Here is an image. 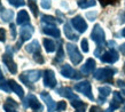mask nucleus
<instances>
[{
	"instance_id": "f257e3e1",
	"label": "nucleus",
	"mask_w": 125,
	"mask_h": 112,
	"mask_svg": "<svg viewBox=\"0 0 125 112\" xmlns=\"http://www.w3.org/2000/svg\"><path fill=\"white\" fill-rule=\"evenodd\" d=\"M42 77V71L39 70H29V71L23 72L22 75H20V80L28 86L30 89H33L34 87L32 85V82L38 81L39 78Z\"/></svg>"
},
{
	"instance_id": "f03ea898",
	"label": "nucleus",
	"mask_w": 125,
	"mask_h": 112,
	"mask_svg": "<svg viewBox=\"0 0 125 112\" xmlns=\"http://www.w3.org/2000/svg\"><path fill=\"white\" fill-rule=\"evenodd\" d=\"M114 73H115L114 69H111V67H102V69H98L93 73V77L96 80H100V81H111L113 77H114Z\"/></svg>"
},
{
	"instance_id": "7ed1b4c3",
	"label": "nucleus",
	"mask_w": 125,
	"mask_h": 112,
	"mask_svg": "<svg viewBox=\"0 0 125 112\" xmlns=\"http://www.w3.org/2000/svg\"><path fill=\"white\" fill-rule=\"evenodd\" d=\"M91 38H92V40L94 41L99 47H103L104 44H106V36H104V32H103L102 28L99 25V24H95L94 25L93 31H92V33H91Z\"/></svg>"
},
{
	"instance_id": "20e7f679",
	"label": "nucleus",
	"mask_w": 125,
	"mask_h": 112,
	"mask_svg": "<svg viewBox=\"0 0 125 112\" xmlns=\"http://www.w3.org/2000/svg\"><path fill=\"white\" fill-rule=\"evenodd\" d=\"M65 48H67V52H68L69 58H70V61H71L75 65H77V64H79L80 62H82L83 56H82V54L79 53V50H78L76 45H73V44H67V45H65Z\"/></svg>"
},
{
	"instance_id": "39448f33",
	"label": "nucleus",
	"mask_w": 125,
	"mask_h": 112,
	"mask_svg": "<svg viewBox=\"0 0 125 112\" xmlns=\"http://www.w3.org/2000/svg\"><path fill=\"white\" fill-rule=\"evenodd\" d=\"M75 90H77L78 93H82L83 95L90 98L91 101H94V96L92 94V87H91V84L88 81H82V82H78L75 85Z\"/></svg>"
},
{
	"instance_id": "423d86ee",
	"label": "nucleus",
	"mask_w": 125,
	"mask_h": 112,
	"mask_svg": "<svg viewBox=\"0 0 125 112\" xmlns=\"http://www.w3.org/2000/svg\"><path fill=\"white\" fill-rule=\"evenodd\" d=\"M2 62L7 66L8 71L10 72L11 75H16V72H17V65H16V63L13 60V55H11V52H10V49H9V47H7V53L4 54V56H2Z\"/></svg>"
},
{
	"instance_id": "0eeeda50",
	"label": "nucleus",
	"mask_w": 125,
	"mask_h": 112,
	"mask_svg": "<svg viewBox=\"0 0 125 112\" xmlns=\"http://www.w3.org/2000/svg\"><path fill=\"white\" fill-rule=\"evenodd\" d=\"M23 105L24 108H31L34 111H42V105L40 104L37 100V97L34 96L33 94H29L27 96V98L23 101Z\"/></svg>"
},
{
	"instance_id": "6e6552de",
	"label": "nucleus",
	"mask_w": 125,
	"mask_h": 112,
	"mask_svg": "<svg viewBox=\"0 0 125 112\" xmlns=\"http://www.w3.org/2000/svg\"><path fill=\"white\" fill-rule=\"evenodd\" d=\"M61 75L69 79H80L83 75H79V72L76 71L75 69H72L69 64H64L63 66L61 67Z\"/></svg>"
},
{
	"instance_id": "1a4fd4ad",
	"label": "nucleus",
	"mask_w": 125,
	"mask_h": 112,
	"mask_svg": "<svg viewBox=\"0 0 125 112\" xmlns=\"http://www.w3.org/2000/svg\"><path fill=\"white\" fill-rule=\"evenodd\" d=\"M44 85L47 88H55L57 85L56 78L54 75V71L52 70H45L44 71Z\"/></svg>"
},
{
	"instance_id": "9d476101",
	"label": "nucleus",
	"mask_w": 125,
	"mask_h": 112,
	"mask_svg": "<svg viewBox=\"0 0 125 112\" xmlns=\"http://www.w3.org/2000/svg\"><path fill=\"white\" fill-rule=\"evenodd\" d=\"M33 26L32 25H24L21 29V32H20V36H21V40L17 42V48H20V46H21V44H22L23 41H27L29 40L31 37H32V33H33Z\"/></svg>"
},
{
	"instance_id": "9b49d317",
	"label": "nucleus",
	"mask_w": 125,
	"mask_h": 112,
	"mask_svg": "<svg viewBox=\"0 0 125 112\" xmlns=\"http://www.w3.org/2000/svg\"><path fill=\"white\" fill-rule=\"evenodd\" d=\"M118 58H119V56H118L117 52H116L115 49H110L108 52L101 54V56H100V60L102 61V62H104V63H110V64L117 62Z\"/></svg>"
},
{
	"instance_id": "f8f14e48",
	"label": "nucleus",
	"mask_w": 125,
	"mask_h": 112,
	"mask_svg": "<svg viewBox=\"0 0 125 112\" xmlns=\"http://www.w3.org/2000/svg\"><path fill=\"white\" fill-rule=\"evenodd\" d=\"M71 24L79 33H84V32L87 30V23L85 22V19H84L82 16L73 17V19H71Z\"/></svg>"
},
{
	"instance_id": "ddd939ff",
	"label": "nucleus",
	"mask_w": 125,
	"mask_h": 112,
	"mask_svg": "<svg viewBox=\"0 0 125 112\" xmlns=\"http://www.w3.org/2000/svg\"><path fill=\"white\" fill-rule=\"evenodd\" d=\"M40 97L42 98V101L46 103L47 105V111L48 112H54L55 111V109H56V103L53 101V98L51 97L48 93H46V92H42L40 93Z\"/></svg>"
},
{
	"instance_id": "4468645a",
	"label": "nucleus",
	"mask_w": 125,
	"mask_h": 112,
	"mask_svg": "<svg viewBox=\"0 0 125 112\" xmlns=\"http://www.w3.org/2000/svg\"><path fill=\"white\" fill-rule=\"evenodd\" d=\"M95 65H96V64H95V61L93 60V58H88V60L86 61V63H85L83 66H82V69H80V72H82L84 75H91L92 72L94 71Z\"/></svg>"
},
{
	"instance_id": "2eb2a0df",
	"label": "nucleus",
	"mask_w": 125,
	"mask_h": 112,
	"mask_svg": "<svg viewBox=\"0 0 125 112\" xmlns=\"http://www.w3.org/2000/svg\"><path fill=\"white\" fill-rule=\"evenodd\" d=\"M111 93V88L108 86H102V87H99V98L98 102L100 104H103L106 102V98L110 95Z\"/></svg>"
},
{
	"instance_id": "dca6fc26",
	"label": "nucleus",
	"mask_w": 125,
	"mask_h": 112,
	"mask_svg": "<svg viewBox=\"0 0 125 112\" xmlns=\"http://www.w3.org/2000/svg\"><path fill=\"white\" fill-rule=\"evenodd\" d=\"M57 94L61 95V96H63V97H67V98L71 100V101H73V100H78V96H77L75 93H72L71 88H69V87H62V88H59V89H57Z\"/></svg>"
},
{
	"instance_id": "f3484780",
	"label": "nucleus",
	"mask_w": 125,
	"mask_h": 112,
	"mask_svg": "<svg viewBox=\"0 0 125 112\" xmlns=\"http://www.w3.org/2000/svg\"><path fill=\"white\" fill-rule=\"evenodd\" d=\"M42 32L47 36H51L53 38H60L61 32L60 30L57 29L56 26H52V25H46L42 28Z\"/></svg>"
},
{
	"instance_id": "a211bd4d",
	"label": "nucleus",
	"mask_w": 125,
	"mask_h": 112,
	"mask_svg": "<svg viewBox=\"0 0 125 112\" xmlns=\"http://www.w3.org/2000/svg\"><path fill=\"white\" fill-rule=\"evenodd\" d=\"M9 86H10V88H11V90L14 92V93L17 95V96L20 97V98H23V96H24V90H23V88L21 86H20L19 84L15 81V80H9Z\"/></svg>"
},
{
	"instance_id": "6ab92c4d",
	"label": "nucleus",
	"mask_w": 125,
	"mask_h": 112,
	"mask_svg": "<svg viewBox=\"0 0 125 112\" xmlns=\"http://www.w3.org/2000/svg\"><path fill=\"white\" fill-rule=\"evenodd\" d=\"M17 106H19V103H16L13 98L8 97L7 100H6V103L4 104V110L6 112H17L15 110Z\"/></svg>"
},
{
	"instance_id": "aec40b11",
	"label": "nucleus",
	"mask_w": 125,
	"mask_h": 112,
	"mask_svg": "<svg viewBox=\"0 0 125 112\" xmlns=\"http://www.w3.org/2000/svg\"><path fill=\"white\" fill-rule=\"evenodd\" d=\"M29 21H30V17L28 15V11L20 10V13L17 14V19H16L17 24H19V25H24V24L29 23Z\"/></svg>"
},
{
	"instance_id": "412c9836",
	"label": "nucleus",
	"mask_w": 125,
	"mask_h": 112,
	"mask_svg": "<svg viewBox=\"0 0 125 112\" xmlns=\"http://www.w3.org/2000/svg\"><path fill=\"white\" fill-rule=\"evenodd\" d=\"M64 34H65V37L68 38V39H70V40H75V41L78 40V36L72 31L71 26H70L69 23L64 24Z\"/></svg>"
},
{
	"instance_id": "4be33fe9",
	"label": "nucleus",
	"mask_w": 125,
	"mask_h": 112,
	"mask_svg": "<svg viewBox=\"0 0 125 112\" xmlns=\"http://www.w3.org/2000/svg\"><path fill=\"white\" fill-rule=\"evenodd\" d=\"M71 105L75 108V110H76L75 112H85V110H86V103L82 102L79 98L71 101Z\"/></svg>"
},
{
	"instance_id": "5701e85b",
	"label": "nucleus",
	"mask_w": 125,
	"mask_h": 112,
	"mask_svg": "<svg viewBox=\"0 0 125 112\" xmlns=\"http://www.w3.org/2000/svg\"><path fill=\"white\" fill-rule=\"evenodd\" d=\"M28 53H31V54H34V53L40 52V46H39V42L37 40H33L32 42H30L29 45L25 47Z\"/></svg>"
},
{
	"instance_id": "b1692460",
	"label": "nucleus",
	"mask_w": 125,
	"mask_h": 112,
	"mask_svg": "<svg viewBox=\"0 0 125 112\" xmlns=\"http://www.w3.org/2000/svg\"><path fill=\"white\" fill-rule=\"evenodd\" d=\"M44 47H45L47 53H53L56 49V46L54 44V41H52L51 39H44Z\"/></svg>"
},
{
	"instance_id": "393cba45",
	"label": "nucleus",
	"mask_w": 125,
	"mask_h": 112,
	"mask_svg": "<svg viewBox=\"0 0 125 112\" xmlns=\"http://www.w3.org/2000/svg\"><path fill=\"white\" fill-rule=\"evenodd\" d=\"M78 6L80 8H88L95 6V0H78Z\"/></svg>"
},
{
	"instance_id": "a878e982",
	"label": "nucleus",
	"mask_w": 125,
	"mask_h": 112,
	"mask_svg": "<svg viewBox=\"0 0 125 112\" xmlns=\"http://www.w3.org/2000/svg\"><path fill=\"white\" fill-rule=\"evenodd\" d=\"M42 23H46L47 25L55 26V24H56V19H54L53 16H49V15H42Z\"/></svg>"
},
{
	"instance_id": "bb28decb",
	"label": "nucleus",
	"mask_w": 125,
	"mask_h": 112,
	"mask_svg": "<svg viewBox=\"0 0 125 112\" xmlns=\"http://www.w3.org/2000/svg\"><path fill=\"white\" fill-rule=\"evenodd\" d=\"M13 16H14V13L13 10H4L1 13V19L4 22H9L13 19Z\"/></svg>"
},
{
	"instance_id": "cd10ccee",
	"label": "nucleus",
	"mask_w": 125,
	"mask_h": 112,
	"mask_svg": "<svg viewBox=\"0 0 125 112\" xmlns=\"http://www.w3.org/2000/svg\"><path fill=\"white\" fill-rule=\"evenodd\" d=\"M29 1V8L32 11L34 16H38V6H37V1L36 0H28Z\"/></svg>"
},
{
	"instance_id": "c85d7f7f",
	"label": "nucleus",
	"mask_w": 125,
	"mask_h": 112,
	"mask_svg": "<svg viewBox=\"0 0 125 112\" xmlns=\"http://www.w3.org/2000/svg\"><path fill=\"white\" fill-rule=\"evenodd\" d=\"M64 58V54H63V48H62V46H61V42H60V46H59V52L56 54V57H55V60H54V63H61L62 61Z\"/></svg>"
},
{
	"instance_id": "c756f323",
	"label": "nucleus",
	"mask_w": 125,
	"mask_h": 112,
	"mask_svg": "<svg viewBox=\"0 0 125 112\" xmlns=\"http://www.w3.org/2000/svg\"><path fill=\"white\" fill-rule=\"evenodd\" d=\"M0 89L1 90H5L6 93H10V86H9V82L4 80V79H0Z\"/></svg>"
},
{
	"instance_id": "7c9ffc66",
	"label": "nucleus",
	"mask_w": 125,
	"mask_h": 112,
	"mask_svg": "<svg viewBox=\"0 0 125 112\" xmlns=\"http://www.w3.org/2000/svg\"><path fill=\"white\" fill-rule=\"evenodd\" d=\"M113 100L114 101H116L117 103H119V104H122L123 102H124V97H123V95H122L119 92H114L113 93Z\"/></svg>"
},
{
	"instance_id": "2f4dec72",
	"label": "nucleus",
	"mask_w": 125,
	"mask_h": 112,
	"mask_svg": "<svg viewBox=\"0 0 125 112\" xmlns=\"http://www.w3.org/2000/svg\"><path fill=\"white\" fill-rule=\"evenodd\" d=\"M8 2L14 6V7H22L25 5V1L24 0H8Z\"/></svg>"
},
{
	"instance_id": "473e14b6",
	"label": "nucleus",
	"mask_w": 125,
	"mask_h": 112,
	"mask_svg": "<svg viewBox=\"0 0 125 112\" xmlns=\"http://www.w3.org/2000/svg\"><path fill=\"white\" fill-rule=\"evenodd\" d=\"M102 7H106L108 5H116L119 0H99Z\"/></svg>"
},
{
	"instance_id": "72a5a7b5",
	"label": "nucleus",
	"mask_w": 125,
	"mask_h": 112,
	"mask_svg": "<svg viewBox=\"0 0 125 112\" xmlns=\"http://www.w3.org/2000/svg\"><path fill=\"white\" fill-rule=\"evenodd\" d=\"M33 60L36 61L37 63H39V64L44 63V57H42V55L40 54V52L34 53V54H33Z\"/></svg>"
},
{
	"instance_id": "f704fd0d",
	"label": "nucleus",
	"mask_w": 125,
	"mask_h": 112,
	"mask_svg": "<svg viewBox=\"0 0 125 112\" xmlns=\"http://www.w3.org/2000/svg\"><path fill=\"white\" fill-rule=\"evenodd\" d=\"M56 109L59 111H64L65 109H67V103L64 101H60L56 105Z\"/></svg>"
},
{
	"instance_id": "c9c22d12",
	"label": "nucleus",
	"mask_w": 125,
	"mask_h": 112,
	"mask_svg": "<svg viewBox=\"0 0 125 112\" xmlns=\"http://www.w3.org/2000/svg\"><path fill=\"white\" fill-rule=\"evenodd\" d=\"M80 45H82V49H83L84 53H87V52H88V42H87L86 39H83Z\"/></svg>"
},
{
	"instance_id": "e433bc0d",
	"label": "nucleus",
	"mask_w": 125,
	"mask_h": 112,
	"mask_svg": "<svg viewBox=\"0 0 125 112\" xmlns=\"http://www.w3.org/2000/svg\"><path fill=\"white\" fill-rule=\"evenodd\" d=\"M0 41H1V42H5V41H6V31H5V29H2V28H0Z\"/></svg>"
},
{
	"instance_id": "4c0bfd02",
	"label": "nucleus",
	"mask_w": 125,
	"mask_h": 112,
	"mask_svg": "<svg viewBox=\"0 0 125 112\" xmlns=\"http://www.w3.org/2000/svg\"><path fill=\"white\" fill-rule=\"evenodd\" d=\"M42 7L45 9L51 8V0H42Z\"/></svg>"
},
{
	"instance_id": "58836bf2",
	"label": "nucleus",
	"mask_w": 125,
	"mask_h": 112,
	"mask_svg": "<svg viewBox=\"0 0 125 112\" xmlns=\"http://www.w3.org/2000/svg\"><path fill=\"white\" fill-rule=\"evenodd\" d=\"M119 106H121L119 103H117V102L114 101V100H111V102H110V108L113 109V110H116V109H118Z\"/></svg>"
},
{
	"instance_id": "ea45409f",
	"label": "nucleus",
	"mask_w": 125,
	"mask_h": 112,
	"mask_svg": "<svg viewBox=\"0 0 125 112\" xmlns=\"http://www.w3.org/2000/svg\"><path fill=\"white\" fill-rule=\"evenodd\" d=\"M90 112H102V110L99 108V106H96V105H93V106H91V109H90Z\"/></svg>"
},
{
	"instance_id": "a19ab883",
	"label": "nucleus",
	"mask_w": 125,
	"mask_h": 112,
	"mask_svg": "<svg viewBox=\"0 0 125 112\" xmlns=\"http://www.w3.org/2000/svg\"><path fill=\"white\" fill-rule=\"evenodd\" d=\"M10 31H11V38L16 37V31H15V25L10 23Z\"/></svg>"
},
{
	"instance_id": "79ce46f5",
	"label": "nucleus",
	"mask_w": 125,
	"mask_h": 112,
	"mask_svg": "<svg viewBox=\"0 0 125 112\" xmlns=\"http://www.w3.org/2000/svg\"><path fill=\"white\" fill-rule=\"evenodd\" d=\"M119 49H121L122 54H123V55H125V44H123V45L119 47Z\"/></svg>"
},
{
	"instance_id": "37998d69",
	"label": "nucleus",
	"mask_w": 125,
	"mask_h": 112,
	"mask_svg": "<svg viewBox=\"0 0 125 112\" xmlns=\"http://www.w3.org/2000/svg\"><path fill=\"white\" fill-rule=\"evenodd\" d=\"M0 79H4V73L1 71V69H0Z\"/></svg>"
},
{
	"instance_id": "c03bdc74",
	"label": "nucleus",
	"mask_w": 125,
	"mask_h": 112,
	"mask_svg": "<svg viewBox=\"0 0 125 112\" xmlns=\"http://www.w3.org/2000/svg\"><path fill=\"white\" fill-rule=\"evenodd\" d=\"M104 112H114V110H113L111 108H109V109H107V110H106Z\"/></svg>"
},
{
	"instance_id": "a18cd8bd",
	"label": "nucleus",
	"mask_w": 125,
	"mask_h": 112,
	"mask_svg": "<svg viewBox=\"0 0 125 112\" xmlns=\"http://www.w3.org/2000/svg\"><path fill=\"white\" fill-rule=\"evenodd\" d=\"M122 36H123V37H125V28L122 30Z\"/></svg>"
},
{
	"instance_id": "49530a36",
	"label": "nucleus",
	"mask_w": 125,
	"mask_h": 112,
	"mask_svg": "<svg viewBox=\"0 0 125 112\" xmlns=\"http://www.w3.org/2000/svg\"><path fill=\"white\" fill-rule=\"evenodd\" d=\"M122 95H123V96L125 97V89H123V90H122Z\"/></svg>"
},
{
	"instance_id": "de8ad7c7",
	"label": "nucleus",
	"mask_w": 125,
	"mask_h": 112,
	"mask_svg": "<svg viewBox=\"0 0 125 112\" xmlns=\"http://www.w3.org/2000/svg\"><path fill=\"white\" fill-rule=\"evenodd\" d=\"M122 112H125V106H123V109H122Z\"/></svg>"
},
{
	"instance_id": "09e8293b",
	"label": "nucleus",
	"mask_w": 125,
	"mask_h": 112,
	"mask_svg": "<svg viewBox=\"0 0 125 112\" xmlns=\"http://www.w3.org/2000/svg\"><path fill=\"white\" fill-rule=\"evenodd\" d=\"M2 9V5H1V2H0V10Z\"/></svg>"
},
{
	"instance_id": "8fccbe9b",
	"label": "nucleus",
	"mask_w": 125,
	"mask_h": 112,
	"mask_svg": "<svg viewBox=\"0 0 125 112\" xmlns=\"http://www.w3.org/2000/svg\"><path fill=\"white\" fill-rule=\"evenodd\" d=\"M123 70H124V72H125V63H124V66H123Z\"/></svg>"
}]
</instances>
